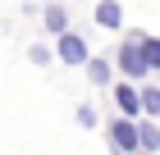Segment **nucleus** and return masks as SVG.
I'll return each instance as SVG.
<instances>
[{
  "label": "nucleus",
  "mask_w": 160,
  "mask_h": 155,
  "mask_svg": "<svg viewBox=\"0 0 160 155\" xmlns=\"http://www.w3.org/2000/svg\"><path fill=\"white\" fill-rule=\"evenodd\" d=\"M87 78H92L96 87H105V82H110V60H92V64H87Z\"/></svg>",
  "instance_id": "nucleus-9"
},
{
  "label": "nucleus",
  "mask_w": 160,
  "mask_h": 155,
  "mask_svg": "<svg viewBox=\"0 0 160 155\" xmlns=\"http://www.w3.org/2000/svg\"><path fill=\"white\" fill-rule=\"evenodd\" d=\"M137 46H142V55H147L151 69H160V36H147V32H142V36H137Z\"/></svg>",
  "instance_id": "nucleus-8"
},
{
  "label": "nucleus",
  "mask_w": 160,
  "mask_h": 155,
  "mask_svg": "<svg viewBox=\"0 0 160 155\" xmlns=\"http://www.w3.org/2000/svg\"><path fill=\"white\" fill-rule=\"evenodd\" d=\"M142 155H151V151H142Z\"/></svg>",
  "instance_id": "nucleus-13"
},
{
  "label": "nucleus",
  "mask_w": 160,
  "mask_h": 155,
  "mask_svg": "<svg viewBox=\"0 0 160 155\" xmlns=\"http://www.w3.org/2000/svg\"><path fill=\"white\" fill-rule=\"evenodd\" d=\"M142 151H151V155L160 151V128H156V123H151V119L142 123Z\"/></svg>",
  "instance_id": "nucleus-10"
},
{
  "label": "nucleus",
  "mask_w": 160,
  "mask_h": 155,
  "mask_svg": "<svg viewBox=\"0 0 160 155\" xmlns=\"http://www.w3.org/2000/svg\"><path fill=\"white\" fill-rule=\"evenodd\" d=\"M55 55H60L64 64H92V50H87V41L78 32H64L60 36V50H55Z\"/></svg>",
  "instance_id": "nucleus-3"
},
{
  "label": "nucleus",
  "mask_w": 160,
  "mask_h": 155,
  "mask_svg": "<svg viewBox=\"0 0 160 155\" xmlns=\"http://www.w3.org/2000/svg\"><path fill=\"white\" fill-rule=\"evenodd\" d=\"M110 142L119 146V151L142 155V123H133V119H114V123H110Z\"/></svg>",
  "instance_id": "nucleus-2"
},
{
  "label": "nucleus",
  "mask_w": 160,
  "mask_h": 155,
  "mask_svg": "<svg viewBox=\"0 0 160 155\" xmlns=\"http://www.w3.org/2000/svg\"><path fill=\"white\" fill-rule=\"evenodd\" d=\"M114 64L123 69V78H128V82H137V78H147V69H151V64H147V55H142V46H137V36L119 46V55H114Z\"/></svg>",
  "instance_id": "nucleus-1"
},
{
  "label": "nucleus",
  "mask_w": 160,
  "mask_h": 155,
  "mask_svg": "<svg viewBox=\"0 0 160 155\" xmlns=\"http://www.w3.org/2000/svg\"><path fill=\"white\" fill-rule=\"evenodd\" d=\"M96 23H101V27H110V32H114V27L123 23V9L114 5V0H101V5H96Z\"/></svg>",
  "instance_id": "nucleus-5"
},
{
  "label": "nucleus",
  "mask_w": 160,
  "mask_h": 155,
  "mask_svg": "<svg viewBox=\"0 0 160 155\" xmlns=\"http://www.w3.org/2000/svg\"><path fill=\"white\" fill-rule=\"evenodd\" d=\"M50 60H55V55H50L46 46H32V64H50Z\"/></svg>",
  "instance_id": "nucleus-12"
},
{
  "label": "nucleus",
  "mask_w": 160,
  "mask_h": 155,
  "mask_svg": "<svg viewBox=\"0 0 160 155\" xmlns=\"http://www.w3.org/2000/svg\"><path fill=\"white\" fill-rule=\"evenodd\" d=\"M142 114H147V119H160V87H142Z\"/></svg>",
  "instance_id": "nucleus-7"
},
{
  "label": "nucleus",
  "mask_w": 160,
  "mask_h": 155,
  "mask_svg": "<svg viewBox=\"0 0 160 155\" xmlns=\"http://www.w3.org/2000/svg\"><path fill=\"white\" fill-rule=\"evenodd\" d=\"M114 100H119V109L133 119V114H142V87L137 82H119L114 87Z\"/></svg>",
  "instance_id": "nucleus-4"
},
{
  "label": "nucleus",
  "mask_w": 160,
  "mask_h": 155,
  "mask_svg": "<svg viewBox=\"0 0 160 155\" xmlns=\"http://www.w3.org/2000/svg\"><path fill=\"white\" fill-rule=\"evenodd\" d=\"M46 27L50 32H69V14H64V5H46Z\"/></svg>",
  "instance_id": "nucleus-6"
},
{
  "label": "nucleus",
  "mask_w": 160,
  "mask_h": 155,
  "mask_svg": "<svg viewBox=\"0 0 160 155\" xmlns=\"http://www.w3.org/2000/svg\"><path fill=\"white\" fill-rule=\"evenodd\" d=\"M78 123H82V128H92V123H96V109L82 105V109H78Z\"/></svg>",
  "instance_id": "nucleus-11"
}]
</instances>
